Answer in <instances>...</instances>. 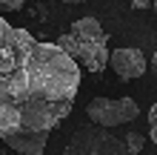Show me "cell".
I'll return each instance as SVG.
<instances>
[{"mask_svg":"<svg viewBox=\"0 0 157 155\" xmlns=\"http://www.w3.org/2000/svg\"><path fill=\"white\" fill-rule=\"evenodd\" d=\"M77 89L80 66L69 55L0 14V141L12 132H52L71 112Z\"/></svg>","mask_w":157,"mask_h":155,"instance_id":"1","label":"cell"},{"mask_svg":"<svg viewBox=\"0 0 157 155\" xmlns=\"http://www.w3.org/2000/svg\"><path fill=\"white\" fill-rule=\"evenodd\" d=\"M63 55H69L77 66H86L89 72H103L109 66V38L97 17H80L71 23L66 35L54 40Z\"/></svg>","mask_w":157,"mask_h":155,"instance_id":"2","label":"cell"},{"mask_svg":"<svg viewBox=\"0 0 157 155\" xmlns=\"http://www.w3.org/2000/svg\"><path fill=\"white\" fill-rule=\"evenodd\" d=\"M63 155H132L126 144L103 126H80L69 138Z\"/></svg>","mask_w":157,"mask_h":155,"instance_id":"3","label":"cell"},{"mask_svg":"<svg viewBox=\"0 0 157 155\" xmlns=\"http://www.w3.org/2000/svg\"><path fill=\"white\" fill-rule=\"evenodd\" d=\"M86 115L94 126L112 129V126H123L140 115V106L132 98H94L86 106Z\"/></svg>","mask_w":157,"mask_h":155,"instance_id":"4","label":"cell"},{"mask_svg":"<svg viewBox=\"0 0 157 155\" xmlns=\"http://www.w3.org/2000/svg\"><path fill=\"white\" fill-rule=\"evenodd\" d=\"M109 63H112V69L117 72L120 80H137L146 75V55L140 49H132V46L109 52Z\"/></svg>","mask_w":157,"mask_h":155,"instance_id":"5","label":"cell"},{"mask_svg":"<svg viewBox=\"0 0 157 155\" xmlns=\"http://www.w3.org/2000/svg\"><path fill=\"white\" fill-rule=\"evenodd\" d=\"M46 141H49V132H12L3 138V144L17 155H43Z\"/></svg>","mask_w":157,"mask_h":155,"instance_id":"6","label":"cell"},{"mask_svg":"<svg viewBox=\"0 0 157 155\" xmlns=\"http://www.w3.org/2000/svg\"><path fill=\"white\" fill-rule=\"evenodd\" d=\"M123 144H126V149L132 152V155H143V147H146V138L140 132H128V135H123Z\"/></svg>","mask_w":157,"mask_h":155,"instance_id":"7","label":"cell"},{"mask_svg":"<svg viewBox=\"0 0 157 155\" xmlns=\"http://www.w3.org/2000/svg\"><path fill=\"white\" fill-rule=\"evenodd\" d=\"M26 0H0V14H9V12H17V9H23Z\"/></svg>","mask_w":157,"mask_h":155,"instance_id":"8","label":"cell"},{"mask_svg":"<svg viewBox=\"0 0 157 155\" xmlns=\"http://www.w3.org/2000/svg\"><path fill=\"white\" fill-rule=\"evenodd\" d=\"M149 135H151V141L157 144V104L149 109Z\"/></svg>","mask_w":157,"mask_h":155,"instance_id":"9","label":"cell"},{"mask_svg":"<svg viewBox=\"0 0 157 155\" xmlns=\"http://www.w3.org/2000/svg\"><path fill=\"white\" fill-rule=\"evenodd\" d=\"M126 3H132L134 9H149V6L154 3V0H126Z\"/></svg>","mask_w":157,"mask_h":155,"instance_id":"10","label":"cell"},{"mask_svg":"<svg viewBox=\"0 0 157 155\" xmlns=\"http://www.w3.org/2000/svg\"><path fill=\"white\" fill-rule=\"evenodd\" d=\"M63 3H71V6H77V3H86V0H63Z\"/></svg>","mask_w":157,"mask_h":155,"instance_id":"11","label":"cell"},{"mask_svg":"<svg viewBox=\"0 0 157 155\" xmlns=\"http://www.w3.org/2000/svg\"><path fill=\"white\" fill-rule=\"evenodd\" d=\"M154 9H157V0H154Z\"/></svg>","mask_w":157,"mask_h":155,"instance_id":"12","label":"cell"}]
</instances>
